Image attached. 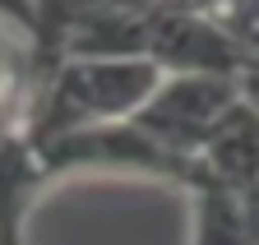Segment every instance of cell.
<instances>
[{"label":"cell","mask_w":259,"mask_h":245,"mask_svg":"<svg viewBox=\"0 0 259 245\" xmlns=\"http://www.w3.org/2000/svg\"><path fill=\"white\" fill-rule=\"evenodd\" d=\"M153 0H32V51H37V79L47 83L60 60H65V46L79 28H88L93 19L102 14H139L148 10ZM37 83V93H42Z\"/></svg>","instance_id":"4"},{"label":"cell","mask_w":259,"mask_h":245,"mask_svg":"<svg viewBox=\"0 0 259 245\" xmlns=\"http://www.w3.org/2000/svg\"><path fill=\"white\" fill-rule=\"evenodd\" d=\"M245 213H250V231H254V245H259V180L245 190Z\"/></svg>","instance_id":"9"},{"label":"cell","mask_w":259,"mask_h":245,"mask_svg":"<svg viewBox=\"0 0 259 245\" xmlns=\"http://www.w3.org/2000/svg\"><path fill=\"white\" fill-rule=\"evenodd\" d=\"M37 51L19 23L0 19V134H23L37 102Z\"/></svg>","instance_id":"6"},{"label":"cell","mask_w":259,"mask_h":245,"mask_svg":"<svg viewBox=\"0 0 259 245\" xmlns=\"http://www.w3.org/2000/svg\"><path fill=\"white\" fill-rule=\"evenodd\" d=\"M194 199V231L190 245H254L250 231V213H245V194L213 180L208 171L190 185Z\"/></svg>","instance_id":"7"},{"label":"cell","mask_w":259,"mask_h":245,"mask_svg":"<svg viewBox=\"0 0 259 245\" xmlns=\"http://www.w3.org/2000/svg\"><path fill=\"white\" fill-rule=\"evenodd\" d=\"M236 102H241V79H232V74H171L130 120L144 125L171 153L199 158L204 139Z\"/></svg>","instance_id":"3"},{"label":"cell","mask_w":259,"mask_h":245,"mask_svg":"<svg viewBox=\"0 0 259 245\" xmlns=\"http://www.w3.org/2000/svg\"><path fill=\"white\" fill-rule=\"evenodd\" d=\"M0 19H10V23H19L23 33L32 37V0H0Z\"/></svg>","instance_id":"8"},{"label":"cell","mask_w":259,"mask_h":245,"mask_svg":"<svg viewBox=\"0 0 259 245\" xmlns=\"http://www.w3.org/2000/svg\"><path fill=\"white\" fill-rule=\"evenodd\" d=\"M162 88V65L148 56H70L42 83L28 116V139H47L83 125L130 120Z\"/></svg>","instance_id":"1"},{"label":"cell","mask_w":259,"mask_h":245,"mask_svg":"<svg viewBox=\"0 0 259 245\" xmlns=\"http://www.w3.org/2000/svg\"><path fill=\"white\" fill-rule=\"evenodd\" d=\"M199 162H204V171L213 180H222V185H232V190L245 194L259 180V107H250L241 97L213 125V134L204 139Z\"/></svg>","instance_id":"5"},{"label":"cell","mask_w":259,"mask_h":245,"mask_svg":"<svg viewBox=\"0 0 259 245\" xmlns=\"http://www.w3.org/2000/svg\"><path fill=\"white\" fill-rule=\"evenodd\" d=\"M37 148V162L51 176L65 171H130V176H162L176 185H194L204 176L199 158L171 153L167 143H157L144 125L135 120H111V125H83V130H65L47 139H28Z\"/></svg>","instance_id":"2"}]
</instances>
